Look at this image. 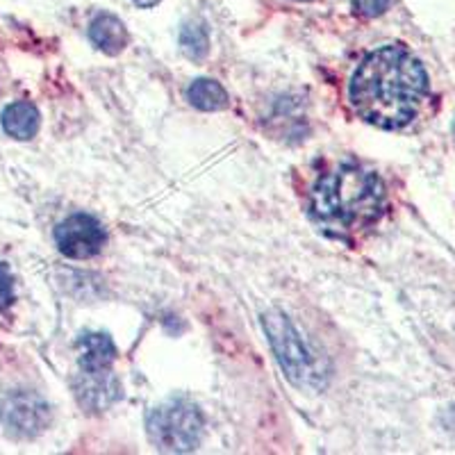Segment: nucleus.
I'll return each mask as SVG.
<instances>
[{"label":"nucleus","mask_w":455,"mask_h":455,"mask_svg":"<svg viewBox=\"0 0 455 455\" xmlns=\"http://www.w3.org/2000/svg\"><path fill=\"white\" fill-rule=\"evenodd\" d=\"M428 93V76L403 46L369 52L351 80V105L360 119L383 130H398L417 116Z\"/></svg>","instance_id":"f257e3e1"},{"label":"nucleus","mask_w":455,"mask_h":455,"mask_svg":"<svg viewBox=\"0 0 455 455\" xmlns=\"http://www.w3.org/2000/svg\"><path fill=\"white\" fill-rule=\"evenodd\" d=\"M383 205L385 187L380 178L373 171L347 162L316 180L310 214L326 235L351 239L380 219Z\"/></svg>","instance_id":"f03ea898"},{"label":"nucleus","mask_w":455,"mask_h":455,"mask_svg":"<svg viewBox=\"0 0 455 455\" xmlns=\"http://www.w3.org/2000/svg\"><path fill=\"white\" fill-rule=\"evenodd\" d=\"M150 442L160 451L169 453H187L194 451L203 435V414L189 401H166L150 410L146 419Z\"/></svg>","instance_id":"7ed1b4c3"},{"label":"nucleus","mask_w":455,"mask_h":455,"mask_svg":"<svg viewBox=\"0 0 455 455\" xmlns=\"http://www.w3.org/2000/svg\"><path fill=\"white\" fill-rule=\"evenodd\" d=\"M264 331L269 335L271 347H274L275 357H278L280 367L284 369L287 378L296 385H306L315 376L312 357L299 332L290 323V319L278 315V312L264 315Z\"/></svg>","instance_id":"20e7f679"},{"label":"nucleus","mask_w":455,"mask_h":455,"mask_svg":"<svg viewBox=\"0 0 455 455\" xmlns=\"http://www.w3.org/2000/svg\"><path fill=\"white\" fill-rule=\"evenodd\" d=\"M0 421L10 435L30 440V437L44 433L51 421V408L36 394L14 392L0 403Z\"/></svg>","instance_id":"39448f33"},{"label":"nucleus","mask_w":455,"mask_h":455,"mask_svg":"<svg viewBox=\"0 0 455 455\" xmlns=\"http://www.w3.org/2000/svg\"><path fill=\"white\" fill-rule=\"evenodd\" d=\"M55 242L60 253L73 259L93 258L103 249L105 230L99 221L89 214H73L62 221L55 230Z\"/></svg>","instance_id":"423d86ee"},{"label":"nucleus","mask_w":455,"mask_h":455,"mask_svg":"<svg viewBox=\"0 0 455 455\" xmlns=\"http://www.w3.org/2000/svg\"><path fill=\"white\" fill-rule=\"evenodd\" d=\"M78 355L83 373H109L116 360V348L112 337L105 332H87L78 339Z\"/></svg>","instance_id":"0eeeda50"},{"label":"nucleus","mask_w":455,"mask_h":455,"mask_svg":"<svg viewBox=\"0 0 455 455\" xmlns=\"http://www.w3.org/2000/svg\"><path fill=\"white\" fill-rule=\"evenodd\" d=\"M89 39L99 51L119 55L128 46V30L114 14H99L89 23Z\"/></svg>","instance_id":"6e6552de"},{"label":"nucleus","mask_w":455,"mask_h":455,"mask_svg":"<svg viewBox=\"0 0 455 455\" xmlns=\"http://www.w3.org/2000/svg\"><path fill=\"white\" fill-rule=\"evenodd\" d=\"M78 396L83 405H89L92 410H103L121 396V387L112 373H83Z\"/></svg>","instance_id":"1a4fd4ad"},{"label":"nucleus","mask_w":455,"mask_h":455,"mask_svg":"<svg viewBox=\"0 0 455 455\" xmlns=\"http://www.w3.org/2000/svg\"><path fill=\"white\" fill-rule=\"evenodd\" d=\"M3 128L14 140H32L39 130V112H36L35 105L26 103V100L7 105L5 112H3Z\"/></svg>","instance_id":"9d476101"},{"label":"nucleus","mask_w":455,"mask_h":455,"mask_svg":"<svg viewBox=\"0 0 455 455\" xmlns=\"http://www.w3.org/2000/svg\"><path fill=\"white\" fill-rule=\"evenodd\" d=\"M187 100L194 105V108L203 109V112H217V109L228 108V93L214 80H194L187 89Z\"/></svg>","instance_id":"9b49d317"},{"label":"nucleus","mask_w":455,"mask_h":455,"mask_svg":"<svg viewBox=\"0 0 455 455\" xmlns=\"http://www.w3.org/2000/svg\"><path fill=\"white\" fill-rule=\"evenodd\" d=\"M180 48L189 60H203L210 51V36L201 23H185L180 30Z\"/></svg>","instance_id":"f8f14e48"},{"label":"nucleus","mask_w":455,"mask_h":455,"mask_svg":"<svg viewBox=\"0 0 455 455\" xmlns=\"http://www.w3.org/2000/svg\"><path fill=\"white\" fill-rule=\"evenodd\" d=\"M353 7L360 16H367V19H373V16H380L387 12L389 0H353Z\"/></svg>","instance_id":"ddd939ff"},{"label":"nucleus","mask_w":455,"mask_h":455,"mask_svg":"<svg viewBox=\"0 0 455 455\" xmlns=\"http://www.w3.org/2000/svg\"><path fill=\"white\" fill-rule=\"evenodd\" d=\"M14 300V280H12L10 269L0 262V310L7 307Z\"/></svg>","instance_id":"4468645a"},{"label":"nucleus","mask_w":455,"mask_h":455,"mask_svg":"<svg viewBox=\"0 0 455 455\" xmlns=\"http://www.w3.org/2000/svg\"><path fill=\"white\" fill-rule=\"evenodd\" d=\"M137 7H156L160 0H132Z\"/></svg>","instance_id":"2eb2a0df"},{"label":"nucleus","mask_w":455,"mask_h":455,"mask_svg":"<svg viewBox=\"0 0 455 455\" xmlns=\"http://www.w3.org/2000/svg\"><path fill=\"white\" fill-rule=\"evenodd\" d=\"M299 3H307V0H299Z\"/></svg>","instance_id":"dca6fc26"},{"label":"nucleus","mask_w":455,"mask_h":455,"mask_svg":"<svg viewBox=\"0 0 455 455\" xmlns=\"http://www.w3.org/2000/svg\"><path fill=\"white\" fill-rule=\"evenodd\" d=\"M453 130H455V128H453Z\"/></svg>","instance_id":"f3484780"}]
</instances>
